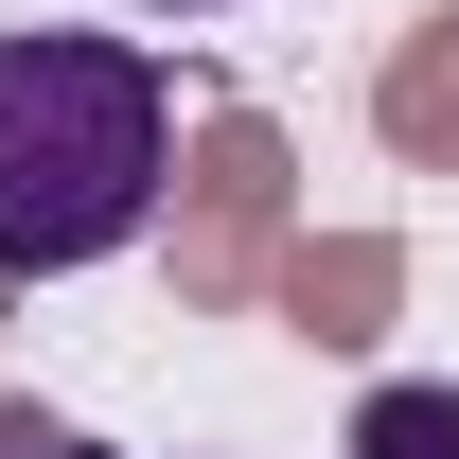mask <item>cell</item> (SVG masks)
Returning a JSON list of instances; mask_svg holds the SVG:
<instances>
[{"label": "cell", "instance_id": "277c9868", "mask_svg": "<svg viewBox=\"0 0 459 459\" xmlns=\"http://www.w3.org/2000/svg\"><path fill=\"white\" fill-rule=\"evenodd\" d=\"M142 18H230V0H142Z\"/></svg>", "mask_w": 459, "mask_h": 459}, {"label": "cell", "instance_id": "7a4b0ae2", "mask_svg": "<svg viewBox=\"0 0 459 459\" xmlns=\"http://www.w3.org/2000/svg\"><path fill=\"white\" fill-rule=\"evenodd\" d=\"M353 459H459V389H424V371H389V389L353 406Z\"/></svg>", "mask_w": 459, "mask_h": 459}, {"label": "cell", "instance_id": "6da1fadb", "mask_svg": "<svg viewBox=\"0 0 459 459\" xmlns=\"http://www.w3.org/2000/svg\"><path fill=\"white\" fill-rule=\"evenodd\" d=\"M177 177V89L142 36H0V283L142 247Z\"/></svg>", "mask_w": 459, "mask_h": 459}, {"label": "cell", "instance_id": "3957f363", "mask_svg": "<svg viewBox=\"0 0 459 459\" xmlns=\"http://www.w3.org/2000/svg\"><path fill=\"white\" fill-rule=\"evenodd\" d=\"M0 459H89V442H71L54 406H0Z\"/></svg>", "mask_w": 459, "mask_h": 459}]
</instances>
